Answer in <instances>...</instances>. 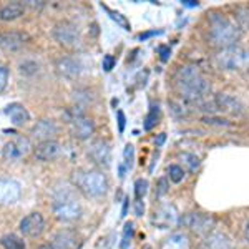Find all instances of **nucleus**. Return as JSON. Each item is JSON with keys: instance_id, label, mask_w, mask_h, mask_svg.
<instances>
[{"instance_id": "obj_1", "label": "nucleus", "mask_w": 249, "mask_h": 249, "mask_svg": "<svg viewBox=\"0 0 249 249\" xmlns=\"http://www.w3.org/2000/svg\"><path fill=\"white\" fill-rule=\"evenodd\" d=\"M175 88L186 103H199L204 102L208 95L211 93V83L199 71V68L186 65L178 68L175 73Z\"/></svg>"}, {"instance_id": "obj_2", "label": "nucleus", "mask_w": 249, "mask_h": 249, "mask_svg": "<svg viewBox=\"0 0 249 249\" xmlns=\"http://www.w3.org/2000/svg\"><path fill=\"white\" fill-rule=\"evenodd\" d=\"M241 37L238 22H232L226 15L213 14L210 17V40L213 45L221 48L232 47Z\"/></svg>"}, {"instance_id": "obj_3", "label": "nucleus", "mask_w": 249, "mask_h": 249, "mask_svg": "<svg viewBox=\"0 0 249 249\" xmlns=\"http://www.w3.org/2000/svg\"><path fill=\"white\" fill-rule=\"evenodd\" d=\"M75 186L88 198H100L107 195L108 191V179L103 171L98 170H78L71 176Z\"/></svg>"}, {"instance_id": "obj_4", "label": "nucleus", "mask_w": 249, "mask_h": 249, "mask_svg": "<svg viewBox=\"0 0 249 249\" xmlns=\"http://www.w3.org/2000/svg\"><path fill=\"white\" fill-rule=\"evenodd\" d=\"M53 214L60 221L71 223V221H77L82 216V206H80V203L73 198V195L70 191H65L55 198Z\"/></svg>"}, {"instance_id": "obj_5", "label": "nucleus", "mask_w": 249, "mask_h": 249, "mask_svg": "<svg viewBox=\"0 0 249 249\" xmlns=\"http://www.w3.org/2000/svg\"><path fill=\"white\" fill-rule=\"evenodd\" d=\"M214 58L221 70H238V68L246 65L248 53L241 47L232 45V47L221 48Z\"/></svg>"}, {"instance_id": "obj_6", "label": "nucleus", "mask_w": 249, "mask_h": 249, "mask_svg": "<svg viewBox=\"0 0 249 249\" xmlns=\"http://www.w3.org/2000/svg\"><path fill=\"white\" fill-rule=\"evenodd\" d=\"M52 35L53 38L57 40L62 47H67V48H73L77 47L80 43V30L75 23L68 22V20H63V22H58L57 25L53 27L52 30Z\"/></svg>"}, {"instance_id": "obj_7", "label": "nucleus", "mask_w": 249, "mask_h": 249, "mask_svg": "<svg viewBox=\"0 0 249 249\" xmlns=\"http://www.w3.org/2000/svg\"><path fill=\"white\" fill-rule=\"evenodd\" d=\"M178 224L191 231L199 232V234H204V232H210L211 228L214 226V219L210 214H204V213H188V214L179 218Z\"/></svg>"}, {"instance_id": "obj_8", "label": "nucleus", "mask_w": 249, "mask_h": 249, "mask_svg": "<svg viewBox=\"0 0 249 249\" xmlns=\"http://www.w3.org/2000/svg\"><path fill=\"white\" fill-rule=\"evenodd\" d=\"M30 148H32V144L27 136H23V135L15 136L14 140H10V142L5 143V146H3V151H2L3 160H7V161H17V160H20L22 156H25L29 153Z\"/></svg>"}, {"instance_id": "obj_9", "label": "nucleus", "mask_w": 249, "mask_h": 249, "mask_svg": "<svg viewBox=\"0 0 249 249\" xmlns=\"http://www.w3.org/2000/svg\"><path fill=\"white\" fill-rule=\"evenodd\" d=\"M88 156L90 160L96 164L103 168H108L111 163V148L110 143L107 140H95V142L90 143L88 146Z\"/></svg>"}, {"instance_id": "obj_10", "label": "nucleus", "mask_w": 249, "mask_h": 249, "mask_svg": "<svg viewBox=\"0 0 249 249\" xmlns=\"http://www.w3.org/2000/svg\"><path fill=\"white\" fill-rule=\"evenodd\" d=\"M18 230L25 238H38L45 230V219L40 213H30L20 221Z\"/></svg>"}, {"instance_id": "obj_11", "label": "nucleus", "mask_w": 249, "mask_h": 249, "mask_svg": "<svg viewBox=\"0 0 249 249\" xmlns=\"http://www.w3.org/2000/svg\"><path fill=\"white\" fill-rule=\"evenodd\" d=\"M214 105L216 110L223 111L226 115L231 116H241L244 113V105L239 102L236 96L228 95V93H218L214 96Z\"/></svg>"}, {"instance_id": "obj_12", "label": "nucleus", "mask_w": 249, "mask_h": 249, "mask_svg": "<svg viewBox=\"0 0 249 249\" xmlns=\"http://www.w3.org/2000/svg\"><path fill=\"white\" fill-rule=\"evenodd\" d=\"M70 122V133L77 140H88L95 131V123L87 115H80L68 120Z\"/></svg>"}, {"instance_id": "obj_13", "label": "nucleus", "mask_w": 249, "mask_h": 249, "mask_svg": "<svg viewBox=\"0 0 249 249\" xmlns=\"http://www.w3.org/2000/svg\"><path fill=\"white\" fill-rule=\"evenodd\" d=\"M22 196V186L15 179H0V204H14Z\"/></svg>"}, {"instance_id": "obj_14", "label": "nucleus", "mask_w": 249, "mask_h": 249, "mask_svg": "<svg viewBox=\"0 0 249 249\" xmlns=\"http://www.w3.org/2000/svg\"><path fill=\"white\" fill-rule=\"evenodd\" d=\"M178 221H179L178 213H176V208L173 206V204H161V206L155 211L153 223L160 230H168V228L176 224Z\"/></svg>"}, {"instance_id": "obj_15", "label": "nucleus", "mask_w": 249, "mask_h": 249, "mask_svg": "<svg viewBox=\"0 0 249 249\" xmlns=\"http://www.w3.org/2000/svg\"><path fill=\"white\" fill-rule=\"evenodd\" d=\"M62 155V144L55 140L50 142H40L35 146V158L40 161H53Z\"/></svg>"}, {"instance_id": "obj_16", "label": "nucleus", "mask_w": 249, "mask_h": 249, "mask_svg": "<svg viewBox=\"0 0 249 249\" xmlns=\"http://www.w3.org/2000/svg\"><path fill=\"white\" fill-rule=\"evenodd\" d=\"M32 135L40 142H50L58 135V124L53 120H40L32 128Z\"/></svg>"}, {"instance_id": "obj_17", "label": "nucleus", "mask_w": 249, "mask_h": 249, "mask_svg": "<svg viewBox=\"0 0 249 249\" xmlns=\"http://www.w3.org/2000/svg\"><path fill=\"white\" fill-rule=\"evenodd\" d=\"M27 42V35L22 32H2L0 34V48L5 52H15Z\"/></svg>"}, {"instance_id": "obj_18", "label": "nucleus", "mask_w": 249, "mask_h": 249, "mask_svg": "<svg viewBox=\"0 0 249 249\" xmlns=\"http://www.w3.org/2000/svg\"><path fill=\"white\" fill-rule=\"evenodd\" d=\"M57 68L58 75L63 78H68V80H73L77 78L80 75V71H82V65H80V62H77L75 58H70V57H63L57 60Z\"/></svg>"}, {"instance_id": "obj_19", "label": "nucleus", "mask_w": 249, "mask_h": 249, "mask_svg": "<svg viewBox=\"0 0 249 249\" xmlns=\"http://www.w3.org/2000/svg\"><path fill=\"white\" fill-rule=\"evenodd\" d=\"M77 243V234L73 231H60L53 236V239L42 249H71Z\"/></svg>"}, {"instance_id": "obj_20", "label": "nucleus", "mask_w": 249, "mask_h": 249, "mask_svg": "<svg viewBox=\"0 0 249 249\" xmlns=\"http://www.w3.org/2000/svg\"><path fill=\"white\" fill-rule=\"evenodd\" d=\"M5 115L10 118V122L15 126H23L30 120V113L22 103H10L5 107Z\"/></svg>"}, {"instance_id": "obj_21", "label": "nucleus", "mask_w": 249, "mask_h": 249, "mask_svg": "<svg viewBox=\"0 0 249 249\" xmlns=\"http://www.w3.org/2000/svg\"><path fill=\"white\" fill-rule=\"evenodd\" d=\"M160 249H190V238L184 232H171L163 239Z\"/></svg>"}, {"instance_id": "obj_22", "label": "nucleus", "mask_w": 249, "mask_h": 249, "mask_svg": "<svg viewBox=\"0 0 249 249\" xmlns=\"http://www.w3.org/2000/svg\"><path fill=\"white\" fill-rule=\"evenodd\" d=\"M25 12V5L22 2H10L0 9V20L2 22H12V20L18 18Z\"/></svg>"}, {"instance_id": "obj_23", "label": "nucleus", "mask_w": 249, "mask_h": 249, "mask_svg": "<svg viewBox=\"0 0 249 249\" xmlns=\"http://www.w3.org/2000/svg\"><path fill=\"white\" fill-rule=\"evenodd\" d=\"M204 248L206 249H231V241L224 232L214 231V232H210V236L204 241Z\"/></svg>"}, {"instance_id": "obj_24", "label": "nucleus", "mask_w": 249, "mask_h": 249, "mask_svg": "<svg viewBox=\"0 0 249 249\" xmlns=\"http://www.w3.org/2000/svg\"><path fill=\"white\" fill-rule=\"evenodd\" d=\"M100 7H102V9L107 12V14H108V17H110L111 20H113V22H116V25H120V27H122V29H124V30H130V29H131L130 22H128L126 17H124V15L120 14V12L111 10L110 7L105 5V3H100Z\"/></svg>"}, {"instance_id": "obj_25", "label": "nucleus", "mask_w": 249, "mask_h": 249, "mask_svg": "<svg viewBox=\"0 0 249 249\" xmlns=\"http://www.w3.org/2000/svg\"><path fill=\"white\" fill-rule=\"evenodd\" d=\"M0 244L3 249H25V243L17 234H5L0 238Z\"/></svg>"}, {"instance_id": "obj_26", "label": "nucleus", "mask_w": 249, "mask_h": 249, "mask_svg": "<svg viewBox=\"0 0 249 249\" xmlns=\"http://www.w3.org/2000/svg\"><path fill=\"white\" fill-rule=\"evenodd\" d=\"M179 161L183 163V166L190 173H195L199 168V164H201L199 156H196L195 153H181L179 155Z\"/></svg>"}, {"instance_id": "obj_27", "label": "nucleus", "mask_w": 249, "mask_h": 249, "mask_svg": "<svg viewBox=\"0 0 249 249\" xmlns=\"http://www.w3.org/2000/svg\"><path fill=\"white\" fill-rule=\"evenodd\" d=\"M158 120H160V107L158 105H151L150 111H148V115H146V118H144V124H143L144 130L150 131L151 128L156 126Z\"/></svg>"}, {"instance_id": "obj_28", "label": "nucleus", "mask_w": 249, "mask_h": 249, "mask_svg": "<svg viewBox=\"0 0 249 249\" xmlns=\"http://www.w3.org/2000/svg\"><path fill=\"white\" fill-rule=\"evenodd\" d=\"M133 234H135L133 223H126V224H124V228H123V236H122V243H120V248L126 249L128 246H130L131 239H133Z\"/></svg>"}, {"instance_id": "obj_29", "label": "nucleus", "mask_w": 249, "mask_h": 249, "mask_svg": "<svg viewBox=\"0 0 249 249\" xmlns=\"http://www.w3.org/2000/svg\"><path fill=\"white\" fill-rule=\"evenodd\" d=\"M184 170L183 166H179V164H171V166H168V178L171 179L173 183H181L184 179Z\"/></svg>"}, {"instance_id": "obj_30", "label": "nucleus", "mask_w": 249, "mask_h": 249, "mask_svg": "<svg viewBox=\"0 0 249 249\" xmlns=\"http://www.w3.org/2000/svg\"><path fill=\"white\" fill-rule=\"evenodd\" d=\"M133 161H135V146L128 143L123 150V166L126 168V170H131Z\"/></svg>"}, {"instance_id": "obj_31", "label": "nucleus", "mask_w": 249, "mask_h": 249, "mask_svg": "<svg viewBox=\"0 0 249 249\" xmlns=\"http://www.w3.org/2000/svg\"><path fill=\"white\" fill-rule=\"evenodd\" d=\"M148 193V181L143 178L136 179L135 181V201H142Z\"/></svg>"}, {"instance_id": "obj_32", "label": "nucleus", "mask_w": 249, "mask_h": 249, "mask_svg": "<svg viewBox=\"0 0 249 249\" xmlns=\"http://www.w3.org/2000/svg\"><path fill=\"white\" fill-rule=\"evenodd\" d=\"M203 123L210 124V126H231V123L224 118H219V116H214V115H206L201 118Z\"/></svg>"}, {"instance_id": "obj_33", "label": "nucleus", "mask_w": 249, "mask_h": 249, "mask_svg": "<svg viewBox=\"0 0 249 249\" xmlns=\"http://www.w3.org/2000/svg\"><path fill=\"white\" fill-rule=\"evenodd\" d=\"M38 70V65L32 60H25L23 63H20V73L23 75H34Z\"/></svg>"}, {"instance_id": "obj_34", "label": "nucleus", "mask_w": 249, "mask_h": 249, "mask_svg": "<svg viewBox=\"0 0 249 249\" xmlns=\"http://www.w3.org/2000/svg\"><path fill=\"white\" fill-rule=\"evenodd\" d=\"M238 25L241 27H249V10L248 9H239L238 10Z\"/></svg>"}, {"instance_id": "obj_35", "label": "nucleus", "mask_w": 249, "mask_h": 249, "mask_svg": "<svg viewBox=\"0 0 249 249\" xmlns=\"http://www.w3.org/2000/svg\"><path fill=\"white\" fill-rule=\"evenodd\" d=\"M115 63H116V60L113 55H105V57H103V62H102V67L105 71H111L115 68Z\"/></svg>"}, {"instance_id": "obj_36", "label": "nucleus", "mask_w": 249, "mask_h": 249, "mask_svg": "<svg viewBox=\"0 0 249 249\" xmlns=\"http://www.w3.org/2000/svg\"><path fill=\"white\" fill-rule=\"evenodd\" d=\"M7 82H9V68L0 65V93L7 87Z\"/></svg>"}, {"instance_id": "obj_37", "label": "nucleus", "mask_w": 249, "mask_h": 249, "mask_svg": "<svg viewBox=\"0 0 249 249\" xmlns=\"http://www.w3.org/2000/svg\"><path fill=\"white\" fill-rule=\"evenodd\" d=\"M170 105H171V111H173V113H175L176 116H186V115H188V111L184 110V108H181V105H178V103L171 102Z\"/></svg>"}, {"instance_id": "obj_38", "label": "nucleus", "mask_w": 249, "mask_h": 249, "mask_svg": "<svg viewBox=\"0 0 249 249\" xmlns=\"http://www.w3.org/2000/svg\"><path fill=\"white\" fill-rule=\"evenodd\" d=\"M116 116H118V131L120 133H123L124 131V124H126V118H124V113L122 110L116 111Z\"/></svg>"}, {"instance_id": "obj_39", "label": "nucleus", "mask_w": 249, "mask_h": 249, "mask_svg": "<svg viewBox=\"0 0 249 249\" xmlns=\"http://www.w3.org/2000/svg\"><path fill=\"white\" fill-rule=\"evenodd\" d=\"M158 52H160V57H161L163 62H166V60L170 58V55H171L170 47H166V45H160L158 47Z\"/></svg>"}, {"instance_id": "obj_40", "label": "nucleus", "mask_w": 249, "mask_h": 249, "mask_svg": "<svg viewBox=\"0 0 249 249\" xmlns=\"http://www.w3.org/2000/svg\"><path fill=\"white\" fill-rule=\"evenodd\" d=\"M168 191V188H166V179H160V183H158V193H156V196H163L164 193Z\"/></svg>"}, {"instance_id": "obj_41", "label": "nucleus", "mask_w": 249, "mask_h": 249, "mask_svg": "<svg viewBox=\"0 0 249 249\" xmlns=\"http://www.w3.org/2000/svg\"><path fill=\"white\" fill-rule=\"evenodd\" d=\"M143 213H144L143 201H135V214L136 216H143Z\"/></svg>"}, {"instance_id": "obj_42", "label": "nucleus", "mask_w": 249, "mask_h": 249, "mask_svg": "<svg viewBox=\"0 0 249 249\" xmlns=\"http://www.w3.org/2000/svg\"><path fill=\"white\" fill-rule=\"evenodd\" d=\"M161 32H156V30H153V32H146V34H140L138 35V38L140 40H146V38H150V37H153V35H160Z\"/></svg>"}, {"instance_id": "obj_43", "label": "nucleus", "mask_w": 249, "mask_h": 249, "mask_svg": "<svg viewBox=\"0 0 249 249\" xmlns=\"http://www.w3.org/2000/svg\"><path fill=\"white\" fill-rule=\"evenodd\" d=\"M27 5H30L32 9H42V7H43V2H38V3H35L34 0H29V2H27Z\"/></svg>"}, {"instance_id": "obj_44", "label": "nucleus", "mask_w": 249, "mask_h": 249, "mask_svg": "<svg viewBox=\"0 0 249 249\" xmlns=\"http://www.w3.org/2000/svg\"><path fill=\"white\" fill-rule=\"evenodd\" d=\"M164 140H166V135L161 133V135L158 136V140H156V146H161V144L164 143Z\"/></svg>"}, {"instance_id": "obj_45", "label": "nucleus", "mask_w": 249, "mask_h": 249, "mask_svg": "<svg viewBox=\"0 0 249 249\" xmlns=\"http://www.w3.org/2000/svg\"><path fill=\"white\" fill-rule=\"evenodd\" d=\"M183 5H186V7H198V2H193V0H183Z\"/></svg>"}, {"instance_id": "obj_46", "label": "nucleus", "mask_w": 249, "mask_h": 249, "mask_svg": "<svg viewBox=\"0 0 249 249\" xmlns=\"http://www.w3.org/2000/svg\"><path fill=\"white\" fill-rule=\"evenodd\" d=\"M244 238H246V241L249 243V221L246 223V228H244Z\"/></svg>"}]
</instances>
